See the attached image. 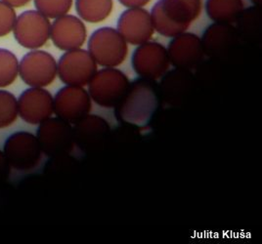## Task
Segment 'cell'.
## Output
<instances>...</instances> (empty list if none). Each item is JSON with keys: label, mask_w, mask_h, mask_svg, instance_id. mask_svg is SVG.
I'll return each mask as SVG.
<instances>
[{"label": "cell", "mask_w": 262, "mask_h": 244, "mask_svg": "<svg viewBox=\"0 0 262 244\" xmlns=\"http://www.w3.org/2000/svg\"><path fill=\"white\" fill-rule=\"evenodd\" d=\"M162 103L159 83L153 79L137 78L116 107L115 115L123 125L145 128L153 122Z\"/></svg>", "instance_id": "obj_1"}, {"label": "cell", "mask_w": 262, "mask_h": 244, "mask_svg": "<svg viewBox=\"0 0 262 244\" xmlns=\"http://www.w3.org/2000/svg\"><path fill=\"white\" fill-rule=\"evenodd\" d=\"M202 0H159L151 11L156 32L174 37L186 32L202 12Z\"/></svg>", "instance_id": "obj_2"}, {"label": "cell", "mask_w": 262, "mask_h": 244, "mask_svg": "<svg viewBox=\"0 0 262 244\" xmlns=\"http://www.w3.org/2000/svg\"><path fill=\"white\" fill-rule=\"evenodd\" d=\"M88 52L99 66L116 67L126 59L128 47L118 30L104 27L95 31L89 37Z\"/></svg>", "instance_id": "obj_3"}, {"label": "cell", "mask_w": 262, "mask_h": 244, "mask_svg": "<svg viewBox=\"0 0 262 244\" xmlns=\"http://www.w3.org/2000/svg\"><path fill=\"white\" fill-rule=\"evenodd\" d=\"M127 77L119 69L106 67L95 72L88 83L91 100L103 108H116L129 87Z\"/></svg>", "instance_id": "obj_4"}, {"label": "cell", "mask_w": 262, "mask_h": 244, "mask_svg": "<svg viewBox=\"0 0 262 244\" xmlns=\"http://www.w3.org/2000/svg\"><path fill=\"white\" fill-rule=\"evenodd\" d=\"M36 138L41 152L52 158H61L69 155L75 144L72 124L59 117H50L41 122Z\"/></svg>", "instance_id": "obj_5"}, {"label": "cell", "mask_w": 262, "mask_h": 244, "mask_svg": "<svg viewBox=\"0 0 262 244\" xmlns=\"http://www.w3.org/2000/svg\"><path fill=\"white\" fill-rule=\"evenodd\" d=\"M3 153L14 169L30 171L38 165L42 152L36 136L20 131L8 137Z\"/></svg>", "instance_id": "obj_6"}, {"label": "cell", "mask_w": 262, "mask_h": 244, "mask_svg": "<svg viewBox=\"0 0 262 244\" xmlns=\"http://www.w3.org/2000/svg\"><path fill=\"white\" fill-rule=\"evenodd\" d=\"M97 71V64L83 49L66 51L57 65L59 78L68 85L83 87L88 85L92 77Z\"/></svg>", "instance_id": "obj_7"}, {"label": "cell", "mask_w": 262, "mask_h": 244, "mask_svg": "<svg viewBox=\"0 0 262 244\" xmlns=\"http://www.w3.org/2000/svg\"><path fill=\"white\" fill-rule=\"evenodd\" d=\"M51 23L49 19L37 10L20 14L14 25L13 34L16 41L24 48L38 49L50 38Z\"/></svg>", "instance_id": "obj_8"}, {"label": "cell", "mask_w": 262, "mask_h": 244, "mask_svg": "<svg viewBox=\"0 0 262 244\" xmlns=\"http://www.w3.org/2000/svg\"><path fill=\"white\" fill-rule=\"evenodd\" d=\"M23 81L32 87H46L57 77V62L48 52L33 50L24 56L19 64Z\"/></svg>", "instance_id": "obj_9"}, {"label": "cell", "mask_w": 262, "mask_h": 244, "mask_svg": "<svg viewBox=\"0 0 262 244\" xmlns=\"http://www.w3.org/2000/svg\"><path fill=\"white\" fill-rule=\"evenodd\" d=\"M167 49L159 42L147 41L138 45L132 55V67L140 78L157 80L169 68Z\"/></svg>", "instance_id": "obj_10"}, {"label": "cell", "mask_w": 262, "mask_h": 244, "mask_svg": "<svg viewBox=\"0 0 262 244\" xmlns=\"http://www.w3.org/2000/svg\"><path fill=\"white\" fill-rule=\"evenodd\" d=\"M91 108V98L83 87L67 85L55 95V114L71 124H75L85 117Z\"/></svg>", "instance_id": "obj_11"}, {"label": "cell", "mask_w": 262, "mask_h": 244, "mask_svg": "<svg viewBox=\"0 0 262 244\" xmlns=\"http://www.w3.org/2000/svg\"><path fill=\"white\" fill-rule=\"evenodd\" d=\"M196 80L191 70L176 68L166 71L159 84L162 100L179 108L189 100L196 89Z\"/></svg>", "instance_id": "obj_12"}, {"label": "cell", "mask_w": 262, "mask_h": 244, "mask_svg": "<svg viewBox=\"0 0 262 244\" xmlns=\"http://www.w3.org/2000/svg\"><path fill=\"white\" fill-rule=\"evenodd\" d=\"M240 35L233 23L213 22L201 38L205 55L212 59L225 58L240 42Z\"/></svg>", "instance_id": "obj_13"}, {"label": "cell", "mask_w": 262, "mask_h": 244, "mask_svg": "<svg viewBox=\"0 0 262 244\" xmlns=\"http://www.w3.org/2000/svg\"><path fill=\"white\" fill-rule=\"evenodd\" d=\"M18 112L24 121L40 124L53 114L54 98L41 87L27 89L18 100Z\"/></svg>", "instance_id": "obj_14"}, {"label": "cell", "mask_w": 262, "mask_h": 244, "mask_svg": "<svg viewBox=\"0 0 262 244\" xmlns=\"http://www.w3.org/2000/svg\"><path fill=\"white\" fill-rule=\"evenodd\" d=\"M167 54L173 67L188 70L198 67L205 56L201 38L196 34L186 32L172 37Z\"/></svg>", "instance_id": "obj_15"}, {"label": "cell", "mask_w": 262, "mask_h": 244, "mask_svg": "<svg viewBox=\"0 0 262 244\" xmlns=\"http://www.w3.org/2000/svg\"><path fill=\"white\" fill-rule=\"evenodd\" d=\"M118 32L129 44L150 41L155 33L151 14L143 7L128 8L119 18Z\"/></svg>", "instance_id": "obj_16"}, {"label": "cell", "mask_w": 262, "mask_h": 244, "mask_svg": "<svg viewBox=\"0 0 262 244\" xmlns=\"http://www.w3.org/2000/svg\"><path fill=\"white\" fill-rule=\"evenodd\" d=\"M88 37L86 27L80 18L66 14L51 23L50 38L57 48L63 51L78 49Z\"/></svg>", "instance_id": "obj_17"}, {"label": "cell", "mask_w": 262, "mask_h": 244, "mask_svg": "<svg viewBox=\"0 0 262 244\" xmlns=\"http://www.w3.org/2000/svg\"><path fill=\"white\" fill-rule=\"evenodd\" d=\"M74 140L78 149L84 153L97 150L109 139L111 127L107 120L94 114H88L85 117L75 123Z\"/></svg>", "instance_id": "obj_18"}, {"label": "cell", "mask_w": 262, "mask_h": 244, "mask_svg": "<svg viewBox=\"0 0 262 244\" xmlns=\"http://www.w3.org/2000/svg\"><path fill=\"white\" fill-rule=\"evenodd\" d=\"M236 29L241 39L254 43L260 38L261 34V11L260 6L254 5L244 9L236 21Z\"/></svg>", "instance_id": "obj_19"}, {"label": "cell", "mask_w": 262, "mask_h": 244, "mask_svg": "<svg viewBox=\"0 0 262 244\" xmlns=\"http://www.w3.org/2000/svg\"><path fill=\"white\" fill-rule=\"evenodd\" d=\"M243 0H207L206 12L214 22L234 23L244 10Z\"/></svg>", "instance_id": "obj_20"}, {"label": "cell", "mask_w": 262, "mask_h": 244, "mask_svg": "<svg viewBox=\"0 0 262 244\" xmlns=\"http://www.w3.org/2000/svg\"><path fill=\"white\" fill-rule=\"evenodd\" d=\"M113 8V0H76V10L79 18L92 23L105 21Z\"/></svg>", "instance_id": "obj_21"}, {"label": "cell", "mask_w": 262, "mask_h": 244, "mask_svg": "<svg viewBox=\"0 0 262 244\" xmlns=\"http://www.w3.org/2000/svg\"><path fill=\"white\" fill-rule=\"evenodd\" d=\"M19 75V61L16 55L0 48V88L11 85Z\"/></svg>", "instance_id": "obj_22"}, {"label": "cell", "mask_w": 262, "mask_h": 244, "mask_svg": "<svg viewBox=\"0 0 262 244\" xmlns=\"http://www.w3.org/2000/svg\"><path fill=\"white\" fill-rule=\"evenodd\" d=\"M19 115L18 100L8 91L0 90V129L16 121Z\"/></svg>", "instance_id": "obj_23"}, {"label": "cell", "mask_w": 262, "mask_h": 244, "mask_svg": "<svg viewBox=\"0 0 262 244\" xmlns=\"http://www.w3.org/2000/svg\"><path fill=\"white\" fill-rule=\"evenodd\" d=\"M34 6L48 19H56L69 13L73 0H34Z\"/></svg>", "instance_id": "obj_24"}, {"label": "cell", "mask_w": 262, "mask_h": 244, "mask_svg": "<svg viewBox=\"0 0 262 244\" xmlns=\"http://www.w3.org/2000/svg\"><path fill=\"white\" fill-rule=\"evenodd\" d=\"M17 19L14 8L0 0V37H3L13 32V28Z\"/></svg>", "instance_id": "obj_25"}, {"label": "cell", "mask_w": 262, "mask_h": 244, "mask_svg": "<svg viewBox=\"0 0 262 244\" xmlns=\"http://www.w3.org/2000/svg\"><path fill=\"white\" fill-rule=\"evenodd\" d=\"M11 172V166L4 155L3 152L0 151V183H3L8 180Z\"/></svg>", "instance_id": "obj_26"}, {"label": "cell", "mask_w": 262, "mask_h": 244, "mask_svg": "<svg viewBox=\"0 0 262 244\" xmlns=\"http://www.w3.org/2000/svg\"><path fill=\"white\" fill-rule=\"evenodd\" d=\"M120 4L127 8H136V7H144L151 0H119Z\"/></svg>", "instance_id": "obj_27"}, {"label": "cell", "mask_w": 262, "mask_h": 244, "mask_svg": "<svg viewBox=\"0 0 262 244\" xmlns=\"http://www.w3.org/2000/svg\"><path fill=\"white\" fill-rule=\"evenodd\" d=\"M8 5L12 6L13 8H19V7H24L26 6L31 0H2Z\"/></svg>", "instance_id": "obj_28"}, {"label": "cell", "mask_w": 262, "mask_h": 244, "mask_svg": "<svg viewBox=\"0 0 262 244\" xmlns=\"http://www.w3.org/2000/svg\"><path fill=\"white\" fill-rule=\"evenodd\" d=\"M251 3L253 4V5H258V6H260V3H261V0H251Z\"/></svg>", "instance_id": "obj_29"}]
</instances>
